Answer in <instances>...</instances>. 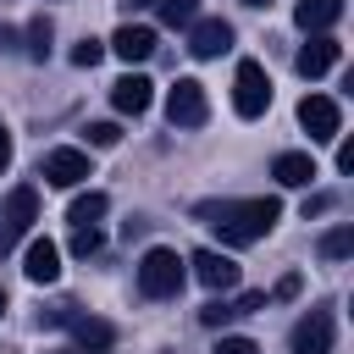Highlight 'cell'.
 <instances>
[{"mask_svg": "<svg viewBox=\"0 0 354 354\" xmlns=\"http://www.w3.org/2000/svg\"><path fill=\"white\" fill-rule=\"evenodd\" d=\"M0 315H6V293H0Z\"/></svg>", "mask_w": 354, "mask_h": 354, "instance_id": "836d02e7", "label": "cell"}, {"mask_svg": "<svg viewBox=\"0 0 354 354\" xmlns=\"http://www.w3.org/2000/svg\"><path fill=\"white\" fill-rule=\"evenodd\" d=\"M337 39L332 33H310V44H299V55H293V66H299V77H321V72H332L337 66Z\"/></svg>", "mask_w": 354, "mask_h": 354, "instance_id": "30bf717a", "label": "cell"}, {"mask_svg": "<svg viewBox=\"0 0 354 354\" xmlns=\"http://www.w3.org/2000/svg\"><path fill=\"white\" fill-rule=\"evenodd\" d=\"M33 221H39V194L22 183V188H11L6 205H0V249H11L17 238H28Z\"/></svg>", "mask_w": 354, "mask_h": 354, "instance_id": "277c9868", "label": "cell"}, {"mask_svg": "<svg viewBox=\"0 0 354 354\" xmlns=\"http://www.w3.org/2000/svg\"><path fill=\"white\" fill-rule=\"evenodd\" d=\"M105 50H116L127 66H133V61H149V55H155V28H144V22H122V28L111 33Z\"/></svg>", "mask_w": 354, "mask_h": 354, "instance_id": "5bb4252c", "label": "cell"}, {"mask_svg": "<svg viewBox=\"0 0 354 354\" xmlns=\"http://www.w3.org/2000/svg\"><path fill=\"white\" fill-rule=\"evenodd\" d=\"M166 116H171V127H199V122L210 116L205 83H194V77H177V83H171V94H166Z\"/></svg>", "mask_w": 354, "mask_h": 354, "instance_id": "5b68a950", "label": "cell"}, {"mask_svg": "<svg viewBox=\"0 0 354 354\" xmlns=\"http://www.w3.org/2000/svg\"><path fill=\"white\" fill-rule=\"evenodd\" d=\"M22 277L39 282V288H50V282L61 277V249H55L50 238H33V243L22 249Z\"/></svg>", "mask_w": 354, "mask_h": 354, "instance_id": "7c38bea8", "label": "cell"}, {"mask_svg": "<svg viewBox=\"0 0 354 354\" xmlns=\"http://www.w3.org/2000/svg\"><path fill=\"white\" fill-rule=\"evenodd\" d=\"M0 44H11V28H6V22H0Z\"/></svg>", "mask_w": 354, "mask_h": 354, "instance_id": "4dcf8cb0", "label": "cell"}, {"mask_svg": "<svg viewBox=\"0 0 354 354\" xmlns=\"http://www.w3.org/2000/svg\"><path fill=\"white\" fill-rule=\"evenodd\" d=\"M337 171H354V144H348V138L337 144Z\"/></svg>", "mask_w": 354, "mask_h": 354, "instance_id": "83f0119b", "label": "cell"}, {"mask_svg": "<svg viewBox=\"0 0 354 354\" xmlns=\"http://www.w3.org/2000/svg\"><path fill=\"white\" fill-rule=\"evenodd\" d=\"M77 315V304H50V310H39V326H66Z\"/></svg>", "mask_w": 354, "mask_h": 354, "instance_id": "484cf974", "label": "cell"}, {"mask_svg": "<svg viewBox=\"0 0 354 354\" xmlns=\"http://www.w3.org/2000/svg\"><path fill=\"white\" fill-rule=\"evenodd\" d=\"M100 61H105V44L100 39H77L72 44V66H100Z\"/></svg>", "mask_w": 354, "mask_h": 354, "instance_id": "603a6c76", "label": "cell"}, {"mask_svg": "<svg viewBox=\"0 0 354 354\" xmlns=\"http://www.w3.org/2000/svg\"><path fill=\"white\" fill-rule=\"evenodd\" d=\"M266 304V293H238V299H210L205 310H199V321L216 332V326H227V321H238V315H249V310H260Z\"/></svg>", "mask_w": 354, "mask_h": 354, "instance_id": "2e32d148", "label": "cell"}, {"mask_svg": "<svg viewBox=\"0 0 354 354\" xmlns=\"http://www.w3.org/2000/svg\"><path fill=\"white\" fill-rule=\"evenodd\" d=\"M188 282V260L177 249H144L138 260V293L144 299H177Z\"/></svg>", "mask_w": 354, "mask_h": 354, "instance_id": "7a4b0ae2", "label": "cell"}, {"mask_svg": "<svg viewBox=\"0 0 354 354\" xmlns=\"http://www.w3.org/2000/svg\"><path fill=\"white\" fill-rule=\"evenodd\" d=\"M94 249H100V227H72V254H83V260H88Z\"/></svg>", "mask_w": 354, "mask_h": 354, "instance_id": "d4e9b609", "label": "cell"}, {"mask_svg": "<svg viewBox=\"0 0 354 354\" xmlns=\"http://www.w3.org/2000/svg\"><path fill=\"white\" fill-rule=\"evenodd\" d=\"M332 310L326 304H315V310H304L299 315V326L288 332V343H293V354H332Z\"/></svg>", "mask_w": 354, "mask_h": 354, "instance_id": "8992f818", "label": "cell"}, {"mask_svg": "<svg viewBox=\"0 0 354 354\" xmlns=\"http://www.w3.org/2000/svg\"><path fill=\"white\" fill-rule=\"evenodd\" d=\"M188 266H194V277H199L210 293H227V288H238V266H232L221 249H199Z\"/></svg>", "mask_w": 354, "mask_h": 354, "instance_id": "4fadbf2b", "label": "cell"}, {"mask_svg": "<svg viewBox=\"0 0 354 354\" xmlns=\"http://www.w3.org/2000/svg\"><path fill=\"white\" fill-rule=\"evenodd\" d=\"M194 216H199L205 227H216V232H221V243L249 249V243H260V238L277 227L282 199H271V194H260V199H210V205H199Z\"/></svg>", "mask_w": 354, "mask_h": 354, "instance_id": "6da1fadb", "label": "cell"}, {"mask_svg": "<svg viewBox=\"0 0 354 354\" xmlns=\"http://www.w3.org/2000/svg\"><path fill=\"white\" fill-rule=\"evenodd\" d=\"M83 133H88V144H94V149H111V144L122 138V127H116V122H88Z\"/></svg>", "mask_w": 354, "mask_h": 354, "instance_id": "cb8c5ba5", "label": "cell"}, {"mask_svg": "<svg viewBox=\"0 0 354 354\" xmlns=\"http://www.w3.org/2000/svg\"><path fill=\"white\" fill-rule=\"evenodd\" d=\"M321 254H326V260H348V254H354V227H332V232L321 238Z\"/></svg>", "mask_w": 354, "mask_h": 354, "instance_id": "7402d4cb", "label": "cell"}, {"mask_svg": "<svg viewBox=\"0 0 354 354\" xmlns=\"http://www.w3.org/2000/svg\"><path fill=\"white\" fill-rule=\"evenodd\" d=\"M321 210H332V194H315V199H304V216H321Z\"/></svg>", "mask_w": 354, "mask_h": 354, "instance_id": "f1b7e54d", "label": "cell"}, {"mask_svg": "<svg viewBox=\"0 0 354 354\" xmlns=\"http://www.w3.org/2000/svg\"><path fill=\"white\" fill-rule=\"evenodd\" d=\"M6 166H11V127L0 122V171H6Z\"/></svg>", "mask_w": 354, "mask_h": 354, "instance_id": "f546056e", "label": "cell"}, {"mask_svg": "<svg viewBox=\"0 0 354 354\" xmlns=\"http://www.w3.org/2000/svg\"><path fill=\"white\" fill-rule=\"evenodd\" d=\"M127 6H155V0H127Z\"/></svg>", "mask_w": 354, "mask_h": 354, "instance_id": "d6a6232c", "label": "cell"}, {"mask_svg": "<svg viewBox=\"0 0 354 354\" xmlns=\"http://www.w3.org/2000/svg\"><path fill=\"white\" fill-rule=\"evenodd\" d=\"M155 11H160L166 28H194L199 22V0H155Z\"/></svg>", "mask_w": 354, "mask_h": 354, "instance_id": "ffe728a7", "label": "cell"}, {"mask_svg": "<svg viewBox=\"0 0 354 354\" xmlns=\"http://www.w3.org/2000/svg\"><path fill=\"white\" fill-rule=\"evenodd\" d=\"M105 210H111V199H105L100 188H88V194H77V199H72V210H66V221H72V227H94V221H100Z\"/></svg>", "mask_w": 354, "mask_h": 354, "instance_id": "d6986e66", "label": "cell"}, {"mask_svg": "<svg viewBox=\"0 0 354 354\" xmlns=\"http://www.w3.org/2000/svg\"><path fill=\"white\" fill-rule=\"evenodd\" d=\"M227 50H232V22H221V17H199V22L188 28V55L216 61V55H227Z\"/></svg>", "mask_w": 354, "mask_h": 354, "instance_id": "ba28073f", "label": "cell"}, {"mask_svg": "<svg viewBox=\"0 0 354 354\" xmlns=\"http://www.w3.org/2000/svg\"><path fill=\"white\" fill-rule=\"evenodd\" d=\"M210 354H260V348H254V337H221Z\"/></svg>", "mask_w": 354, "mask_h": 354, "instance_id": "4316f807", "label": "cell"}, {"mask_svg": "<svg viewBox=\"0 0 354 354\" xmlns=\"http://www.w3.org/2000/svg\"><path fill=\"white\" fill-rule=\"evenodd\" d=\"M50 39H55V22H50V17H33V22H28V55L44 61V55H50Z\"/></svg>", "mask_w": 354, "mask_h": 354, "instance_id": "44dd1931", "label": "cell"}, {"mask_svg": "<svg viewBox=\"0 0 354 354\" xmlns=\"http://www.w3.org/2000/svg\"><path fill=\"white\" fill-rule=\"evenodd\" d=\"M39 177L50 188H77V183H88V155L83 149H50L44 166H39Z\"/></svg>", "mask_w": 354, "mask_h": 354, "instance_id": "9c48e42d", "label": "cell"}, {"mask_svg": "<svg viewBox=\"0 0 354 354\" xmlns=\"http://www.w3.org/2000/svg\"><path fill=\"white\" fill-rule=\"evenodd\" d=\"M271 105V77L260 61H238V77H232V111L238 116H266Z\"/></svg>", "mask_w": 354, "mask_h": 354, "instance_id": "3957f363", "label": "cell"}, {"mask_svg": "<svg viewBox=\"0 0 354 354\" xmlns=\"http://www.w3.org/2000/svg\"><path fill=\"white\" fill-rule=\"evenodd\" d=\"M337 17H343V0H299V6H293V22H299L304 33H332Z\"/></svg>", "mask_w": 354, "mask_h": 354, "instance_id": "e0dca14e", "label": "cell"}, {"mask_svg": "<svg viewBox=\"0 0 354 354\" xmlns=\"http://www.w3.org/2000/svg\"><path fill=\"white\" fill-rule=\"evenodd\" d=\"M243 6H271V0H243Z\"/></svg>", "mask_w": 354, "mask_h": 354, "instance_id": "1f68e13d", "label": "cell"}, {"mask_svg": "<svg viewBox=\"0 0 354 354\" xmlns=\"http://www.w3.org/2000/svg\"><path fill=\"white\" fill-rule=\"evenodd\" d=\"M149 100H155V83H149L144 72H127V77H116V83H111V105H116L122 116H144V111H149Z\"/></svg>", "mask_w": 354, "mask_h": 354, "instance_id": "8fae6325", "label": "cell"}, {"mask_svg": "<svg viewBox=\"0 0 354 354\" xmlns=\"http://www.w3.org/2000/svg\"><path fill=\"white\" fill-rule=\"evenodd\" d=\"M271 177H277L282 188H310V177H315V160H310L304 149H282V155L271 160Z\"/></svg>", "mask_w": 354, "mask_h": 354, "instance_id": "ac0fdd59", "label": "cell"}, {"mask_svg": "<svg viewBox=\"0 0 354 354\" xmlns=\"http://www.w3.org/2000/svg\"><path fill=\"white\" fill-rule=\"evenodd\" d=\"M299 127H304L315 144L337 138V127H343V111H337V100H326V94H304V100H299Z\"/></svg>", "mask_w": 354, "mask_h": 354, "instance_id": "52a82bcc", "label": "cell"}, {"mask_svg": "<svg viewBox=\"0 0 354 354\" xmlns=\"http://www.w3.org/2000/svg\"><path fill=\"white\" fill-rule=\"evenodd\" d=\"M66 326H72V343H77V354H105V348L116 343L111 321H100V315H72Z\"/></svg>", "mask_w": 354, "mask_h": 354, "instance_id": "9a60e30c", "label": "cell"}]
</instances>
